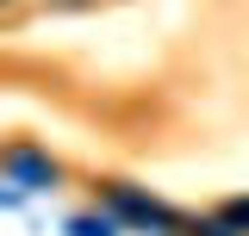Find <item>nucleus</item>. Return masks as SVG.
Here are the masks:
<instances>
[{"mask_svg": "<svg viewBox=\"0 0 249 236\" xmlns=\"http://www.w3.org/2000/svg\"><path fill=\"white\" fill-rule=\"evenodd\" d=\"M50 6H93V0H50Z\"/></svg>", "mask_w": 249, "mask_h": 236, "instance_id": "nucleus-4", "label": "nucleus"}, {"mask_svg": "<svg viewBox=\"0 0 249 236\" xmlns=\"http://www.w3.org/2000/svg\"><path fill=\"white\" fill-rule=\"evenodd\" d=\"M218 224H231V230H249V199H231V205H224V218H218Z\"/></svg>", "mask_w": 249, "mask_h": 236, "instance_id": "nucleus-2", "label": "nucleus"}, {"mask_svg": "<svg viewBox=\"0 0 249 236\" xmlns=\"http://www.w3.org/2000/svg\"><path fill=\"white\" fill-rule=\"evenodd\" d=\"M0 6H13V0H0Z\"/></svg>", "mask_w": 249, "mask_h": 236, "instance_id": "nucleus-5", "label": "nucleus"}, {"mask_svg": "<svg viewBox=\"0 0 249 236\" xmlns=\"http://www.w3.org/2000/svg\"><path fill=\"white\" fill-rule=\"evenodd\" d=\"M75 236H112V224H106V218H100V224H93V218H81V224H75Z\"/></svg>", "mask_w": 249, "mask_h": 236, "instance_id": "nucleus-3", "label": "nucleus"}, {"mask_svg": "<svg viewBox=\"0 0 249 236\" xmlns=\"http://www.w3.org/2000/svg\"><path fill=\"white\" fill-rule=\"evenodd\" d=\"M6 168H13L19 180H37V186H50V180H56V168H50L44 155H31V149H13V155H6Z\"/></svg>", "mask_w": 249, "mask_h": 236, "instance_id": "nucleus-1", "label": "nucleus"}]
</instances>
